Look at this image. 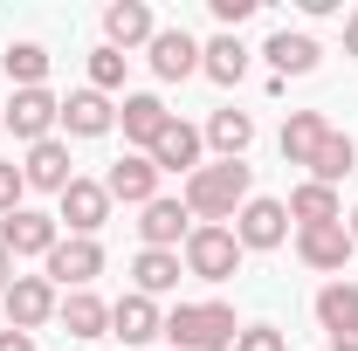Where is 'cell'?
<instances>
[{
  "label": "cell",
  "mask_w": 358,
  "mask_h": 351,
  "mask_svg": "<svg viewBox=\"0 0 358 351\" xmlns=\"http://www.w3.org/2000/svg\"><path fill=\"white\" fill-rule=\"evenodd\" d=\"M179 200H186V214H193V220H214V227H221V220H234L248 200H255V193H248V166H241V159L200 166V173L186 179Z\"/></svg>",
  "instance_id": "6da1fadb"
},
{
  "label": "cell",
  "mask_w": 358,
  "mask_h": 351,
  "mask_svg": "<svg viewBox=\"0 0 358 351\" xmlns=\"http://www.w3.org/2000/svg\"><path fill=\"white\" fill-rule=\"evenodd\" d=\"M166 338H173V351H227L241 338V324L227 303H179L166 317Z\"/></svg>",
  "instance_id": "7a4b0ae2"
},
{
  "label": "cell",
  "mask_w": 358,
  "mask_h": 351,
  "mask_svg": "<svg viewBox=\"0 0 358 351\" xmlns=\"http://www.w3.org/2000/svg\"><path fill=\"white\" fill-rule=\"evenodd\" d=\"M179 262H186V275H200V282H227V275L241 268V241H234V227L193 220V234H186Z\"/></svg>",
  "instance_id": "3957f363"
},
{
  "label": "cell",
  "mask_w": 358,
  "mask_h": 351,
  "mask_svg": "<svg viewBox=\"0 0 358 351\" xmlns=\"http://www.w3.org/2000/svg\"><path fill=\"white\" fill-rule=\"evenodd\" d=\"M0 303H7V331H28V338H35L48 317L62 310V296H55V282H48V275H14Z\"/></svg>",
  "instance_id": "277c9868"
},
{
  "label": "cell",
  "mask_w": 358,
  "mask_h": 351,
  "mask_svg": "<svg viewBox=\"0 0 358 351\" xmlns=\"http://www.w3.org/2000/svg\"><path fill=\"white\" fill-rule=\"evenodd\" d=\"M0 124L21 138V145H42V138H55V124H62V103H55L48 89H14V103L0 110Z\"/></svg>",
  "instance_id": "5b68a950"
},
{
  "label": "cell",
  "mask_w": 358,
  "mask_h": 351,
  "mask_svg": "<svg viewBox=\"0 0 358 351\" xmlns=\"http://www.w3.org/2000/svg\"><path fill=\"white\" fill-rule=\"evenodd\" d=\"M96 275H103V248H96V241L69 234V241L48 248V282H62V289H90Z\"/></svg>",
  "instance_id": "8992f818"
},
{
  "label": "cell",
  "mask_w": 358,
  "mask_h": 351,
  "mask_svg": "<svg viewBox=\"0 0 358 351\" xmlns=\"http://www.w3.org/2000/svg\"><path fill=\"white\" fill-rule=\"evenodd\" d=\"M103 193H110V207L124 200V207H152L159 200V166L145 159V152H124L110 173H103Z\"/></svg>",
  "instance_id": "52a82bcc"
},
{
  "label": "cell",
  "mask_w": 358,
  "mask_h": 351,
  "mask_svg": "<svg viewBox=\"0 0 358 351\" xmlns=\"http://www.w3.org/2000/svg\"><path fill=\"white\" fill-rule=\"evenodd\" d=\"M69 220V234H83V241H96V227L110 220V193H103V179H69V193H62V214H55V227Z\"/></svg>",
  "instance_id": "ba28073f"
},
{
  "label": "cell",
  "mask_w": 358,
  "mask_h": 351,
  "mask_svg": "<svg viewBox=\"0 0 358 351\" xmlns=\"http://www.w3.org/2000/svg\"><path fill=\"white\" fill-rule=\"evenodd\" d=\"M352 227H345V220H331V227H296V255H303V262L317 268V275H338V268L352 262Z\"/></svg>",
  "instance_id": "9c48e42d"
},
{
  "label": "cell",
  "mask_w": 358,
  "mask_h": 351,
  "mask_svg": "<svg viewBox=\"0 0 358 351\" xmlns=\"http://www.w3.org/2000/svg\"><path fill=\"white\" fill-rule=\"evenodd\" d=\"M55 241H62L55 214H35V207H21V214L0 220V248H7V255H42V262H48V248H55Z\"/></svg>",
  "instance_id": "30bf717a"
},
{
  "label": "cell",
  "mask_w": 358,
  "mask_h": 351,
  "mask_svg": "<svg viewBox=\"0 0 358 351\" xmlns=\"http://www.w3.org/2000/svg\"><path fill=\"white\" fill-rule=\"evenodd\" d=\"M282 234H289V207H282V200H248V207L234 214L241 255H248V248H282Z\"/></svg>",
  "instance_id": "8fae6325"
},
{
  "label": "cell",
  "mask_w": 358,
  "mask_h": 351,
  "mask_svg": "<svg viewBox=\"0 0 358 351\" xmlns=\"http://www.w3.org/2000/svg\"><path fill=\"white\" fill-rule=\"evenodd\" d=\"M138 234H145V248H186V234H193V214H186V200H152V207H138Z\"/></svg>",
  "instance_id": "7c38bea8"
},
{
  "label": "cell",
  "mask_w": 358,
  "mask_h": 351,
  "mask_svg": "<svg viewBox=\"0 0 358 351\" xmlns=\"http://www.w3.org/2000/svg\"><path fill=\"white\" fill-rule=\"evenodd\" d=\"M103 35H110L117 55H124V48H152L159 21H152V7H145V0H110V7H103Z\"/></svg>",
  "instance_id": "4fadbf2b"
},
{
  "label": "cell",
  "mask_w": 358,
  "mask_h": 351,
  "mask_svg": "<svg viewBox=\"0 0 358 351\" xmlns=\"http://www.w3.org/2000/svg\"><path fill=\"white\" fill-rule=\"evenodd\" d=\"M117 124V103L103 96V89H76V96H62V131L69 138H103Z\"/></svg>",
  "instance_id": "5bb4252c"
},
{
  "label": "cell",
  "mask_w": 358,
  "mask_h": 351,
  "mask_svg": "<svg viewBox=\"0 0 358 351\" xmlns=\"http://www.w3.org/2000/svg\"><path fill=\"white\" fill-rule=\"evenodd\" d=\"M262 55H268V69H275V83H282V76H310L324 48H317V35H303V28H275Z\"/></svg>",
  "instance_id": "9a60e30c"
},
{
  "label": "cell",
  "mask_w": 358,
  "mask_h": 351,
  "mask_svg": "<svg viewBox=\"0 0 358 351\" xmlns=\"http://www.w3.org/2000/svg\"><path fill=\"white\" fill-rule=\"evenodd\" d=\"M200 145H207V138L193 131V124H166V131H159V145H152V152H145V159H152V166H159V173H200Z\"/></svg>",
  "instance_id": "2e32d148"
},
{
  "label": "cell",
  "mask_w": 358,
  "mask_h": 351,
  "mask_svg": "<svg viewBox=\"0 0 358 351\" xmlns=\"http://www.w3.org/2000/svg\"><path fill=\"white\" fill-rule=\"evenodd\" d=\"M159 331H166V317H159L152 296H138V289H131V296L110 303V338H124V345H152Z\"/></svg>",
  "instance_id": "e0dca14e"
},
{
  "label": "cell",
  "mask_w": 358,
  "mask_h": 351,
  "mask_svg": "<svg viewBox=\"0 0 358 351\" xmlns=\"http://www.w3.org/2000/svg\"><path fill=\"white\" fill-rule=\"evenodd\" d=\"M21 179L62 200V193H69V179H76V173H69V145H62V138H42V145H28V166H21Z\"/></svg>",
  "instance_id": "ac0fdd59"
},
{
  "label": "cell",
  "mask_w": 358,
  "mask_h": 351,
  "mask_svg": "<svg viewBox=\"0 0 358 351\" xmlns=\"http://www.w3.org/2000/svg\"><path fill=\"white\" fill-rule=\"evenodd\" d=\"M117 124H124V138H131V145H145V152H152V145H159V131L173 124V110H166L152 89H138V96H124V103H117Z\"/></svg>",
  "instance_id": "d6986e66"
},
{
  "label": "cell",
  "mask_w": 358,
  "mask_h": 351,
  "mask_svg": "<svg viewBox=\"0 0 358 351\" xmlns=\"http://www.w3.org/2000/svg\"><path fill=\"white\" fill-rule=\"evenodd\" d=\"M152 69H159L166 83H186V76L200 69V42H193L186 28H159V35H152Z\"/></svg>",
  "instance_id": "ffe728a7"
},
{
  "label": "cell",
  "mask_w": 358,
  "mask_h": 351,
  "mask_svg": "<svg viewBox=\"0 0 358 351\" xmlns=\"http://www.w3.org/2000/svg\"><path fill=\"white\" fill-rule=\"evenodd\" d=\"M324 138H331V117H324V110H289V124H282V159H289V166H310Z\"/></svg>",
  "instance_id": "44dd1931"
},
{
  "label": "cell",
  "mask_w": 358,
  "mask_h": 351,
  "mask_svg": "<svg viewBox=\"0 0 358 351\" xmlns=\"http://www.w3.org/2000/svg\"><path fill=\"white\" fill-rule=\"evenodd\" d=\"M55 317H62V331H69V338H110V303H103V296H90V289H69Z\"/></svg>",
  "instance_id": "7402d4cb"
},
{
  "label": "cell",
  "mask_w": 358,
  "mask_h": 351,
  "mask_svg": "<svg viewBox=\"0 0 358 351\" xmlns=\"http://www.w3.org/2000/svg\"><path fill=\"white\" fill-rule=\"evenodd\" d=\"M179 255L173 248H138V262H131V275H138V296H166V289H179Z\"/></svg>",
  "instance_id": "603a6c76"
},
{
  "label": "cell",
  "mask_w": 358,
  "mask_h": 351,
  "mask_svg": "<svg viewBox=\"0 0 358 351\" xmlns=\"http://www.w3.org/2000/svg\"><path fill=\"white\" fill-rule=\"evenodd\" d=\"M200 138H207V145H214L221 159H241V152L255 145V117H248V110H214Z\"/></svg>",
  "instance_id": "cb8c5ba5"
},
{
  "label": "cell",
  "mask_w": 358,
  "mask_h": 351,
  "mask_svg": "<svg viewBox=\"0 0 358 351\" xmlns=\"http://www.w3.org/2000/svg\"><path fill=\"white\" fill-rule=\"evenodd\" d=\"M289 220L296 227H331V220H345V207H338V186H296L289 193Z\"/></svg>",
  "instance_id": "d4e9b609"
},
{
  "label": "cell",
  "mask_w": 358,
  "mask_h": 351,
  "mask_svg": "<svg viewBox=\"0 0 358 351\" xmlns=\"http://www.w3.org/2000/svg\"><path fill=\"white\" fill-rule=\"evenodd\" d=\"M317 324L338 338V331H358V282H324L317 289Z\"/></svg>",
  "instance_id": "484cf974"
},
{
  "label": "cell",
  "mask_w": 358,
  "mask_h": 351,
  "mask_svg": "<svg viewBox=\"0 0 358 351\" xmlns=\"http://www.w3.org/2000/svg\"><path fill=\"white\" fill-rule=\"evenodd\" d=\"M358 166V145H352V131H331L324 145H317V159H310V179L317 186H338V179Z\"/></svg>",
  "instance_id": "4316f807"
},
{
  "label": "cell",
  "mask_w": 358,
  "mask_h": 351,
  "mask_svg": "<svg viewBox=\"0 0 358 351\" xmlns=\"http://www.w3.org/2000/svg\"><path fill=\"white\" fill-rule=\"evenodd\" d=\"M241 69H248V48L234 42V35H214V42L200 48V76H214V83H241Z\"/></svg>",
  "instance_id": "83f0119b"
},
{
  "label": "cell",
  "mask_w": 358,
  "mask_h": 351,
  "mask_svg": "<svg viewBox=\"0 0 358 351\" xmlns=\"http://www.w3.org/2000/svg\"><path fill=\"white\" fill-rule=\"evenodd\" d=\"M7 76H14V89H42V76H48V48L42 42H7Z\"/></svg>",
  "instance_id": "f1b7e54d"
},
{
  "label": "cell",
  "mask_w": 358,
  "mask_h": 351,
  "mask_svg": "<svg viewBox=\"0 0 358 351\" xmlns=\"http://www.w3.org/2000/svg\"><path fill=\"white\" fill-rule=\"evenodd\" d=\"M124 62H131V55H117V48L103 42L96 55H90V89H103V96H110V89H124Z\"/></svg>",
  "instance_id": "f546056e"
},
{
  "label": "cell",
  "mask_w": 358,
  "mask_h": 351,
  "mask_svg": "<svg viewBox=\"0 0 358 351\" xmlns=\"http://www.w3.org/2000/svg\"><path fill=\"white\" fill-rule=\"evenodd\" d=\"M21 193H28L21 166H14V159H0V220H7V214H21Z\"/></svg>",
  "instance_id": "4dcf8cb0"
},
{
  "label": "cell",
  "mask_w": 358,
  "mask_h": 351,
  "mask_svg": "<svg viewBox=\"0 0 358 351\" xmlns=\"http://www.w3.org/2000/svg\"><path fill=\"white\" fill-rule=\"evenodd\" d=\"M234 351H282V331H275V324H241Z\"/></svg>",
  "instance_id": "1f68e13d"
},
{
  "label": "cell",
  "mask_w": 358,
  "mask_h": 351,
  "mask_svg": "<svg viewBox=\"0 0 358 351\" xmlns=\"http://www.w3.org/2000/svg\"><path fill=\"white\" fill-rule=\"evenodd\" d=\"M248 14H255V0H214V21H221V28H241Z\"/></svg>",
  "instance_id": "d6a6232c"
},
{
  "label": "cell",
  "mask_w": 358,
  "mask_h": 351,
  "mask_svg": "<svg viewBox=\"0 0 358 351\" xmlns=\"http://www.w3.org/2000/svg\"><path fill=\"white\" fill-rule=\"evenodd\" d=\"M0 351H35V338L28 331H0Z\"/></svg>",
  "instance_id": "836d02e7"
},
{
  "label": "cell",
  "mask_w": 358,
  "mask_h": 351,
  "mask_svg": "<svg viewBox=\"0 0 358 351\" xmlns=\"http://www.w3.org/2000/svg\"><path fill=\"white\" fill-rule=\"evenodd\" d=\"M345 55H358V7L345 14Z\"/></svg>",
  "instance_id": "e575fe53"
},
{
  "label": "cell",
  "mask_w": 358,
  "mask_h": 351,
  "mask_svg": "<svg viewBox=\"0 0 358 351\" xmlns=\"http://www.w3.org/2000/svg\"><path fill=\"white\" fill-rule=\"evenodd\" d=\"M7 282H14V255L0 248V296H7Z\"/></svg>",
  "instance_id": "d590c367"
},
{
  "label": "cell",
  "mask_w": 358,
  "mask_h": 351,
  "mask_svg": "<svg viewBox=\"0 0 358 351\" xmlns=\"http://www.w3.org/2000/svg\"><path fill=\"white\" fill-rule=\"evenodd\" d=\"M331 351H358V331H338V338H331Z\"/></svg>",
  "instance_id": "8d00e7d4"
}]
</instances>
